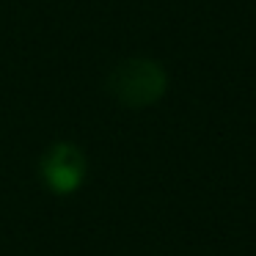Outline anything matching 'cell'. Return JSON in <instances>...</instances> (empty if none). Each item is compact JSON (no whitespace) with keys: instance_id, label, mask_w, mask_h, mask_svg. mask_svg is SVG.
I'll use <instances>...</instances> for the list:
<instances>
[{"instance_id":"1","label":"cell","mask_w":256,"mask_h":256,"mask_svg":"<svg viewBox=\"0 0 256 256\" xmlns=\"http://www.w3.org/2000/svg\"><path fill=\"white\" fill-rule=\"evenodd\" d=\"M168 74L152 58H127L108 78V91L127 108H149L166 94Z\"/></svg>"},{"instance_id":"2","label":"cell","mask_w":256,"mask_h":256,"mask_svg":"<svg viewBox=\"0 0 256 256\" xmlns=\"http://www.w3.org/2000/svg\"><path fill=\"white\" fill-rule=\"evenodd\" d=\"M42 176L56 193H74L86 176V157L74 144H52L42 160Z\"/></svg>"}]
</instances>
